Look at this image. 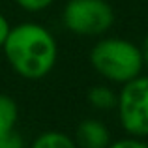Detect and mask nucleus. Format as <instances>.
<instances>
[{
	"instance_id": "f257e3e1",
	"label": "nucleus",
	"mask_w": 148,
	"mask_h": 148,
	"mask_svg": "<svg viewBox=\"0 0 148 148\" xmlns=\"http://www.w3.org/2000/svg\"><path fill=\"white\" fill-rule=\"evenodd\" d=\"M2 49L13 71L30 81L49 75L58 58L54 36L38 23H21L11 26Z\"/></svg>"
},
{
	"instance_id": "f03ea898",
	"label": "nucleus",
	"mask_w": 148,
	"mask_h": 148,
	"mask_svg": "<svg viewBox=\"0 0 148 148\" xmlns=\"http://www.w3.org/2000/svg\"><path fill=\"white\" fill-rule=\"evenodd\" d=\"M90 64L109 83L124 84L141 75L145 68L141 47L124 38H105L90 51Z\"/></svg>"
},
{
	"instance_id": "7ed1b4c3",
	"label": "nucleus",
	"mask_w": 148,
	"mask_h": 148,
	"mask_svg": "<svg viewBox=\"0 0 148 148\" xmlns=\"http://www.w3.org/2000/svg\"><path fill=\"white\" fill-rule=\"evenodd\" d=\"M116 111L122 130L131 137H148V77L139 75L122 84L116 94Z\"/></svg>"
},
{
	"instance_id": "20e7f679",
	"label": "nucleus",
	"mask_w": 148,
	"mask_h": 148,
	"mask_svg": "<svg viewBox=\"0 0 148 148\" xmlns=\"http://www.w3.org/2000/svg\"><path fill=\"white\" fill-rule=\"evenodd\" d=\"M62 21L77 36H101L114 23V11L105 0H68Z\"/></svg>"
},
{
	"instance_id": "39448f33",
	"label": "nucleus",
	"mask_w": 148,
	"mask_h": 148,
	"mask_svg": "<svg viewBox=\"0 0 148 148\" xmlns=\"http://www.w3.org/2000/svg\"><path fill=\"white\" fill-rule=\"evenodd\" d=\"M75 143L79 148H107L111 143V133L103 122L86 118L77 126Z\"/></svg>"
},
{
	"instance_id": "423d86ee",
	"label": "nucleus",
	"mask_w": 148,
	"mask_h": 148,
	"mask_svg": "<svg viewBox=\"0 0 148 148\" xmlns=\"http://www.w3.org/2000/svg\"><path fill=\"white\" fill-rule=\"evenodd\" d=\"M19 120V107L8 94H0V137L15 131Z\"/></svg>"
},
{
	"instance_id": "0eeeda50",
	"label": "nucleus",
	"mask_w": 148,
	"mask_h": 148,
	"mask_svg": "<svg viewBox=\"0 0 148 148\" xmlns=\"http://www.w3.org/2000/svg\"><path fill=\"white\" fill-rule=\"evenodd\" d=\"M30 148H79L69 135L62 131H43L34 139Z\"/></svg>"
},
{
	"instance_id": "6e6552de",
	"label": "nucleus",
	"mask_w": 148,
	"mask_h": 148,
	"mask_svg": "<svg viewBox=\"0 0 148 148\" xmlns=\"http://www.w3.org/2000/svg\"><path fill=\"white\" fill-rule=\"evenodd\" d=\"M88 101L98 111H109L116 107V92L103 84H96L88 90Z\"/></svg>"
},
{
	"instance_id": "1a4fd4ad",
	"label": "nucleus",
	"mask_w": 148,
	"mask_h": 148,
	"mask_svg": "<svg viewBox=\"0 0 148 148\" xmlns=\"http://www.w3.org/2000/svg\"><path fill=\"white\" fill-rule=\"evenodd\" d=\"M107 148H148V143L141 137H131V135H127V137H124V139L109 143Z\"/></svg>"
},
{
	"instance_id": "9d476101",
	"label": "nucleus",
	"mask_w": 148,
	"mask_h": 148,
	"mask_svg": "<svg viewBox=\"0 0 148 148\" xmlns=\"http://www.w3.org/2000/svg\"><path fill=\"white\" fill-rule=\"evenodd\" d=\"M23 10L26 11H43L45 8H49L54 0H15Z\"/></svg>"
},
{
	"instance_id": "9b49d317",
	"label": "nucleus",
	"mask_w": 148,
	"mask_h": 148,
	"mask_svg": "<svg viewBox=\"0 0 148 148\" xmlns=\"http://www.w3.org/2000/svg\"><path fill=\"white\" fill-rule=\"evenodd\" d=\"M0 148H25V143L15 131H11L0 137Z\"/></svg>"
},
{
	"instance_id": "f8f14e48",
	"label": "nucleus",
	"mask_w": 148,
	"mask_h": 148,
	"mask_svg": "<svg viewBox=\"0 0 148 148\" xmlns=\"http://www.w3.org/2000/svg\"><path fill=\"white\" fill-rule=\"evenodd\" d=\"M10 30H11V26H10V23H8V19L4 17L2 13H0V47L4 45V41H6Z\"/></svg>"
},
{
	"instance_id": "ddd939ff",
	"label": "nucleus",
	"mask_w": 148,
	"mask_h": 148,
	"mask_svg": "<svg viewBox=\"0 0 148 148\" xmlns=\"http://www.w3.org/2000/svg\"><path fill=\"white\" fill-rule=\"evenodd\" d=\"M141 53H143V58H145V64H148V36L145 38V41H143Z\"/></svg>"
}]
</instances>
